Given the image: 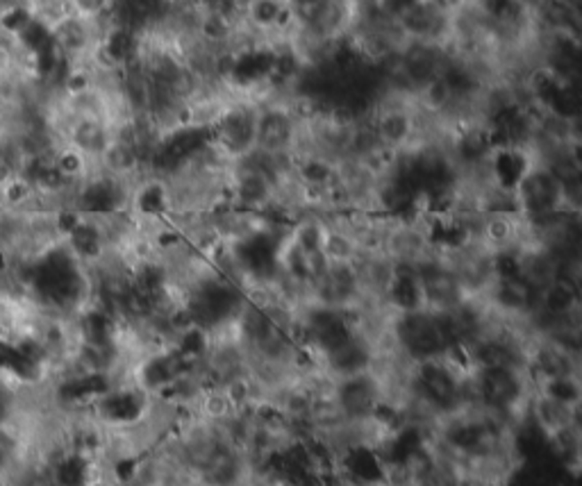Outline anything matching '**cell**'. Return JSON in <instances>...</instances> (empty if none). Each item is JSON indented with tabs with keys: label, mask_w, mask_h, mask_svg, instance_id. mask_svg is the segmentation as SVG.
<instances>
[{
	"label": "cell",
	"mask_w": 582,
	"mask_h": 486,
	"mask_svg": "<svg viewBox=\"0 0 582 486\" xmlns=\"http://www.w3.org/2000/svg\"><path fill=\"white\" fill-rule=\"evenodd\" d=\"M116 0H68L73 16L87 19V21H100L112 12Z\"/></svg>",
	"instance_id": "1"
}]
</instances>
